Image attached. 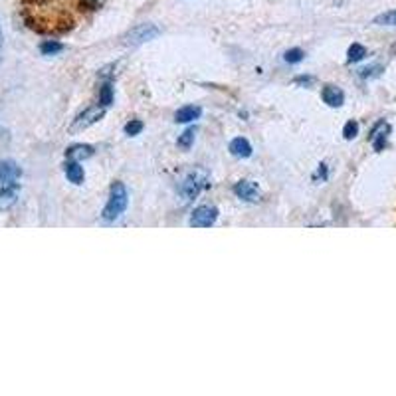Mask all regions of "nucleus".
<instances>
[{
  "mask_svg": "<svg viewBox=\"0 0 396 396\" xmlns=\"http://www.w3.org/2000/svg\"><path fill=\"white\" fill-rule=\"evenodd\" d=\"M230 153L238 158L252 157V145L246 141V139L238 137V139H234V141L230 143Z\"/></svg>",
  "mask_w": 396,
  "mask_h": 396,
  "instance_id": "nucleus-14",
  "label": "nucleus"
},
{
  "mask_svg": "<svg viewBox=\"0 0 396 396\" xmlns=\"http://www.w3.org/2000/svg\"><path fill=\"white\" fill-rule=\"evenodd\" d=\"M234 194H236L238 198L246 200V202H258L260 196H262L258 185L252 183V180H240V183H236L234 185Z\"/></svg>",
  "mask_w": 396,
  "mask_h": 396,
  "instance_id": "nucleus-6",
  "label": "nucleus"
},
{
  "mask_svg": "<svg viewBox=\"0 0 396 396\" xmlns=\"http://www.w3.org/2000/svg\"><path fill=\"white\" fill-rule=\"evenodd\" d=\"M95 149L94 147H90V145H74V147H70L67 151H65V157L70 158V160H85V158H92L94 157Z\"/></svg>",
  "mask_w": 396,
  "mask_h": 396,
  "instance_id": "nucleus-11",
  "label": "nucleus"
},
{
  "mask_svg": "<svg viewBox=\"0 0 396 396\" xmlns=\"http://www.w3.org/2000/svg\"><path fill=\"white\" fill-rule=\"evenodd\" d=\"M380 72H382V65H368V67H363V70H359V76L361 78H377L380 76Z\"/></svg>",
  "mask_w": 396,
  "mask_h": 396,
  "instance_id": "nucleus-23",
  "label": "nucleus"
},
{
  "mask_svg": "<svg viewBox=\"0 0 396 396\" xmlns=\"http://www.w3.org/2000/svg\"><path fill=\"white\" fill-rule=\"evenodd\" d=\"M285 62L287 63H300L303 60V52H301L300 48H293V50H287L285 52Z\"/></svg>",
  "mask_w": 396,
  "mask_h": 396,
  "instance_id": "nucleus-22",
  "label": "nucleus"
},
{
  "mask_svg": "<svg viewBox=\"0 0 396 396\" xmlns=\"http://www.w3.org/2000/svg\"><path fill=\"white\" fill-rule=\"evenodd\" d=\"M388 133H390V127L386 125L384 121H379L377 125L373 127L368 139H371L373 145H375V151H382V149L386 147V137H388Z\"/></svg>",
  "mask_w": 396,
  "mask_h": 396,
  "instance_id": "nucleus-8",
  "label": "nucleus"
},
{
  "mask_svg": "<svg viewBox=\"0 0 396 396\" xmlns=\"http://www.w3.org/2000/svg\"><path fill=\"white\" fill-rule=\"evenodd\" d=\"M99 103L105 105V107H110L111 103H113V85H111V81H105L101 85V90H99Z\"/></svg>",
  "mask_w": 396,
  "mask_h": 396,
  "instance_id": "nucleus-16",
  "label": "nucleus"
},
{
  "mask_svg": "<svg viewBox=\"0 0 396 396\" xmlns=\"http://www.w3.org/2000/svg\"><path fill=\"white\" fill-rule=\"evenodd\" d=\"M313 81H315V79L309 78V76H307V78H305V76H301V78H295V83H298V85H305V87H309V85H311Z\"/></svg>",
  "mask_w": 396,
  "mask_h": 396,
  "instance_id": "nucleus-26",
  "label": "nucleus"
},
{
  "mask_svg": "<svg viewBox=\"0 0 396 396\" xmlns=\"http://www.w3.org/2000/svg\"><path fill=\"white\" fill-rule=\"evenodd\" d=\"M218 218V208L210 205H202L192 210L189 224L192 228H210Z\"/></svg>",
  "mask_w": 396,
  "mask_h": 396,
  "instance_id": "nucleus-5",
  "label": "nucleus"
},
{
  "mask_svg": "<svg viewBox=\"0 0 396 396\" xmlns=\"http://www.w3.org/2000/svg\"><path fill=\"white\" fill-rule=\"evenodd\" d=\"M343 135H345L347 141L355 139V137L359 135V123H357V121H348L347 125L343 127Z\"/></svg>",
  "mask_w": 396,
  "mask_h": 396,
  "instance_id": "nucleus-21",
  "label": "nucleus"
},
{
  "mask_svg": "<svg viewBox=\"0 0 396 396\" xmlns=\"http://www.w3.org/2000/svg\"><path fill=\"white\" fill-rule=\"evenodd\" d=\"M196 127H189L180 137H178V147H183V149H190V145L194 143V137H196Z\"/></svg>",
  "mask_w": 396,
  "mask_h": 396,
  "instance_id": "nucleus-18",
  "label": "nucleus"
},
{
  "mask_svg": "<svg viewBox=\"0 0 396 396\" xmlns=\"http://www.w3.org/2000/svg\"><path fill=\"white\" fill-rule=\"evenodd\" d=\"M18 200V185H6V187H0V212L4 210H10Z\"/></svg>",
  "mask_w": 396,
  "mask_h": 396,
  "instance_id": "nucleus-10",
  "label": "nucleus"
},
{
  "mask_svg": "<svg viewBox=\"0 0 396 396\" xmlns=\"http://www.w3.org/2000/svg\"><path fill=\"white\" fill-rule=\"evenodd\" d=\"M105 115V105H92V107H87V110H83L79 113L78 117L74 119V123L70 125V133H79V131H83V129H87V127H92L94 123H97L101 117Z\"/></svg>",
  "mask_w": 396,
  "mask_h": 396,
  "instance_id": "nucleus-3",
  "label": "nucleus"
},
{
  "mask_svg": "<svg viewBox=\"0 0 396 396\" xmlns=\"http://www.w3.org/2000/svg\"><path fill=\"white\" fill-rule=\"evenodd\" d=\"M0 44H2V32H0Z\"/></svg>",
  "mask_w": 396,
  "mask_h": 396,
  "instance_id": "nucleus-27",
  "label": "nucleus"
},
{
  "mask_svg": "<svg viewBox=\"0 0 396 396\" xmlns=\"http://www.w3.org/2000/svg\"><path fill=\"white\" fill-rule=\"evenodd\" d=\"M364 56H366V48L361 46V44H353L347 52V62L348 63L361 62Z\"/></svg>",
  "mask_w": 396,
  "mask_h": 396,
  "instance_id": "nucleus-15",
  "label": "nucleus"
},
{
  "mask_svg": "<svg viewBox=\"0 0 396 396\" xmlns=\"http://www.w3.org/2000/svg\"><path fill=\"white\" fill-rule=\"evenodd\" d=\"M105 2H107V0H81V4H83L85 8H90V10H97V8H101Z\"/></svg>",
  "mask_w": 396,
  "mask_h": 396,
  "instance_id": "nucleus-25",
  "label": "nucleus"
},
{
  "mask_svg": "<svg viewBox=\"0 0 396 396\" xmlns=\"http://www.w3.org/2000/svg\"><path fill=\"white\" fill-rule=\"evenodd\" d=\"M127 202H129V194L123 183H113L110 190V200L103 208V220L115 222L123 212H125Z\"/></svg>",
  "mask_w": 396,
  "mask_h": 396,
  "instance_id": "nucleus-1",
  "label": "nucleus"
},
{
  "mask_svg": "<svg viewBox=\"0 0 396 396\" xmlns=\"http://www.w3.org/2000/svg\"><path fill=\"white\" fill-rule=\"evenodd\" d=\"M20 167L12 163V160H0V187L6 185H14L16 180L20 178Z\"/></svg>",
  "mask_w": 396,
  "mask_h": 396,
  "instance_id": "nucleus-7",
  "label": "nucleus"
},
{
  "mask_svg": "<svg viewBox=\"0 0 396 396\" xmlns=\"http://www.w3.org/2000/svg\"><path fill=\"white\" fill-rule=\"evenodd\" d=\"M115 74H117V63H110V65L99 70V78L101 79H111Z\"/></svg>",
  "mask_w": 396,
  "mask_h": 396,
  "instance_id": "nucleus-24",
  "label": "nucleus"
},
{
  "mask_svg": "<svg viewBox=\"0 0 396 396\" xmlns=\"http://www.w3.org/2000/svg\"><path fill=\"white\" fill-rule=\"evenodd\" d=\"M62 50V44H60V42H54V40H48V42L40 44V52H42L44 56H56V54H60Z\"/></svg>",
  "mask_w": 396,
  "mask_h": 396,
  "instance_id": "nucleus-17",
  "label": "nucleus"
},
{
  "mask_svg": "<svg viewBox=\"0 0 396 396\" xmlns=\"http://www.w3.org/2000/svg\"><path fill=\"white\" fill-rule=\"evenodd\" d=\"M141 131H143V121H139V119H131V121L125 125V133L129 137H135V135H139Z\"/></svg>",
  "mask_w": 396,
  "mask_h": 396,
  "instance_id": "nucleus-20",
  "label": "nucleus"
},
{
  "mask_svg": "<svg viewBox=\"0 0 396 396\" xmlns=\"http://www.w3.org/2000/svg\"><path fill=\"white\" fill-rule=\"evenodd\" d=\"M158 34H160V30L155 24H139V26H135V28L127 32L125 44L127 46H141L149 40H155Z\"/></svg>",
  "mask_w": 396,
  "mask_h": 396,
  "instance_id": "nucleus-4",
  "label": "nucleus"
},
{
  "mask_svg": "<svg viewBox=\"0 0 396 396\" xmlns=\"http://www.w3.org/2000/svg\"><path fill=\"white\" fill-rule=\"evenodd\" d=\"M208 185H210V183H208V173H206L205 169H194V171H190V173L185 176V180H183L180 187H178V192L183 194L185 200H192V198H196Z\"/></svg>",
  "mask_w": 396,
  "mask_h": 396,
  "instance_id": "nucleus-2",
  "label": "nucleus"
},
{
  "mask_svg": "<svg viewBox=\"0 0 396 396\" xmlns=\"http://www.w3.org/2000/svg\"><path fill=\"white\" fill-rule=\"evenodd\" d=\"M321 95H323V101H325L329 107H341V105L345 103V94H343V90L337 87V85H325Z\"/></svg>",
  "mask_w": 396,
  "mask_h": 396,
  "instance_id": "nucleus-9",
  "label": "nucleus"
},
{
  "mask_svg": "<svg viewBox=\"0 0 396 396\" xmlns=\"http://www.w3.org/2000/svg\"><path fill=\"white\" fill-rule=\"evenodd\" d=\"M375 24L379 26H396V8L395 10H388L384 14H380L375 18Z\"/></svg>",
  "mask_w": 396,
  "mask_h": 396,
  "instance_id": "nucleus-19",
  "label": "nucleus"
},
{
  "mask_svg": "<svg viewBox=\"0 0 396 396\" xmlns=\"http://www.w3.org/2000/svg\"><path fill=\"white\" fill-rule=\"evenodd\" d=\"M63 173L67 176V180L74 183V185H81L83 178H85L83 167H79L78 160H70V163H65V165H63Z\"/></svg>",
  "mask_w": 396,
  "mask_h": 396,
  "instance_id": "nucleus-12",
  "label": "nucleus"
},
{
  "mask_svg": "<svg viewBox=\"0 0 396 396\" xmlns=\"http://www.w3.org/2000/svg\"><path fill=\"white\" fill-rule=\"evenodd\" d=\"M202 115V110L196 107V105H187V107H180V110L174 113V121L176 123H190L194 119H198Z\"/></svg>",
  "mask_w": 396,
  "mask_h": 396,
  "instance_id": "nucleus-13",
  "label": "nucleus"
}]
</instances>
